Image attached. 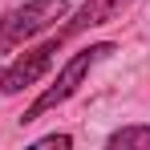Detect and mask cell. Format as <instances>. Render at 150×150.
<instances>
[{"label":"cell","instance_id":"1","mask_svg":"<svg viewBox=\"0 0 150 150\" xmlns=\"http://www.w3.org/2000/svg\"><path fill=\"white\" fill-rule=\"evenodd\" d=\"M105 53H114V45H89V49H77L73 57L65 61L61 77H57L49 89H45V93H41V98H37V101L25 110V118H21V122L28 126V122H37V118H45L49 110H57L61 101H69V98L77 93V85H81V77L89 73V69H93V61H101Z\"/></svg>","mask_w":150,"mask_h":150},{"label":"cell","instance_id":"2","mask_svg":"<svg viewBox=\"0 0 150 150\" xmlns=\"http://www.w3.org/2000/svg\"><path fill=\"white\" fill-rule=\"evenodd\" d=\"M61 16H65V0H28L25 8L4 12L0 16V53H8L12 45H21L28 37L53 28Z\"/></svg>","mask_w":150,"mask_h":150},{"label":"cell","instance_id":"3","mask_svg":"<svg viewBox=\"0 0 150 150\" xmlns=\"http://www.w3.org/2000/svg\"><path fill=\"white\" fill-rule=\"evenodd\" d=\"M57 49H61V37H53V41H45V45L28 49L21 61H12L8 69H0V93H21V89H28V85H37L41 77L49 73Z\"/></svg>","mask_w":150,"mask_h":150},{"label":"cell","instance_id":"4","mask_svg":"<svg viewBox=\"0 0 150 150\" xmlns=\"http://www.w3.org/2000/svg\"><path fill=\"white\" fill-rule=\"evenodd\" d=\"M126 4H130V0H89V4H85V8L77 12L73 21H69V25H65L61 33H57V37L65 41V37L81 33V28H93V25H110V21H118V16H122V8H126Z\"/></svg>","mask_w":150,"mask_h":150},{"label":"cell","instance_id":"5","mask_svg":"<svg viewBox=\"0 0 150 150\" xmlns=\"http://www.w3.org/2000/svg\"><path fill=\"white\" fill-rule=\"evenodd\" d=\"M110 150H150V126H122L110 134Z\"/></svg>","mask_w":150,"mask_h":150},{"label":"cell","instance_id":"6","mask_svg":"<svg viewBox=\"0 0 150 150\" xmlns=\"http://www.w3.org/2000/svg\"><path fill=\"white\" fill-rule=\"evenodd\" d=\"M69 150L73 146V138H69V134H45V138H41V142H37V150Z\"/></svg>","mask_w":150,"mask_h":150}]
</instances>
